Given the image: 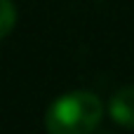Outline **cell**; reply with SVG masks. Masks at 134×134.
I'll return each mask as SVG.
<instances>
[{
	"mask_svg": "<svg viewBox=\"0 0 134 134\" xmlns=\"http://www.w3.org/2000/svg\"><path fill=\"white\" fill-rule=\"evenodd\" d=\"M104 118V104L87 90H75L57 97L47 113V134H92Z\"/></svg>",
	"mask_w": 134,
	"mask_h": 134,
	"instance_id": "1",
	"label": "cell"
},
{
	"mask_svg": "<svg viewBox=\"0 0 134 134\" xmlns=\"http://www.w3.org/2000/svg\"><path fill=\"white\" fill-rule=\"evenodd\" d=\"M16 26V7L12 0H0V40L7 38Z\"/></svg>",
	"mask_w": 134,
	"mask_h": 134,
	"instance_id": "3",
	"label": "cell"
},
{
	"mask_svg": "<svg viewBox=\"0 0 134 134\" xmlns=\"http://www.w3.org/2000/svg\"><path fill=\"white\" fill-rule=\"evenodd\" d=\"M108 113L113 118V122H118L120 127L134 130V85L120 87L111 101H108Z\"/></svg>",
	"mask_w": 134,
	"mask_h": 134,
	"instance_id": "2",
	"label": "cell"
}]
</instances>
